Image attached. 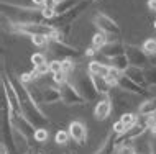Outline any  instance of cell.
<instances>
[{
  "instance_id": "obj_10",
  "label": "cell",
  "mask_w": 156,
  "mask_h": 154,
  "mask_svg": "<svg viewBox=\"0 0 156 154\" xmlns=\"http://www.w3.org/2000/svg\"><path fill=\"white\" fill-rule=\"evenodd\" d=\"M112 100L108 98V95H104V97H100L99 100L95 103V108H94V116L99 121H104V120H107L108 116L112 113Z\"/></svg>"
},
{
  "instance_id": "obj_21",
  "label": "cell",
  "mask_w": 156,
  "mask_h": 154,
  "mask_svg": "<svg viewBox=\"0 0 156 154\" xmlns=\"http://www.w3.org/2000/svg\"><path fill=\"white\" fill-rule=\"evenodd\" d=\"M110 66L122 70V72H125V70L130 67V61H128V57H126V54H122V56H119V57L110 59Z\"/></svg>"
},
{
  "instance_id": "obj_35",
  "label": "cell",
  "mask_w": 156,
  "mask_h": 154,
  "mask_svg": "<svg viewBox=\"0 0 156 154\" xmlns=\"http://www.w3.org/2000/svg\"><path fill=\"white\" fill-rule=\"evenodd\" d=\"M58 3H59V0H44L43 8H51V10H56Z\"/></svg>"
},
{
  "instance_id": "obj_37",
  "label": "cell",
  "mask_w": 156,
  "mask_h": 154,
  "mask_svg": "<svg viewBox=\"0 0 156 154\" xmlns=\"http://www.w3.org/2000/svg\"><path fill=\"white\" fill-rule=\"evenodd\" d=\"M33 5H35V8H43L44 5V0H31Z\"/></svg>"
},
{
  "instance_id": "obj_30",
  "label": "cell",
  "mask_w": 156,
  "mask_h": 154,
  "mask_svg": "<svg viewBox=\"0 0 156 154\" xmlns=\"http://www.w3.org/2000/svg\"><path fill=\"white\" fill-rule=\"evenodd\" d=\"M31 64L38 67V66H43V64H48V59H46V56L43 53H35L31 56Z\"/></svg>"
},
{
  "instance_id": "obj_36",
  "label": "cell",
  "mask_w": 156,
  "mask_h": 154,
  "mask_svg": "<svg viewBox=\"0 0 156 154\" xmlns=\"http://www.w3.org/2000/svg\"><path fill=\"white\" fill-rule=\"evenodd\" d=\"M95 53H97V49H94V48L90 46V48L86 49V53H84V54H86L87 57H92V56H95Z\"/></svg>"
},
{
  "instance_id": "obj_29",
  "label": "cell",
  "mask_w": 156,
  "mask_h": 154,
  "mask_svg": "<svg viewBox=\"0 0 156 154\" xmlns=\"http://www.w3.org/2000/svg\"><path fill=\"white\" fill-rule=\"evenodd\" d=\"M76 67H77V64L74 62V59H62V72H66L67 76H71Z\"/></svg>"
},
{
  "instance_id": "obj_2",
  "label": "cell",
  "mask_w": 156,
  "mask_h": 154,
  "mask_svg": "<svg viewBox=\"0 0 156 154\" xmlns=\"http://www.w3.org/2000/svg\"><path fill=\"white\" fill-rule=\"evenodd\" d=\"M69 80L74 84V87L79 90V94L86 98L87 102H94V100H99L100 98V94L97 92L95 89V84H94V79L89 74L87 67H76V70L71 74Z\"/></svg>"
},
{
  "instance_id": "obj_16",
  "label": "cell",
  "mask_w": 156,
  "mask_h": 154,
  "mask_svg": "<svg viewBox=\"0 0 156 154\" xmlns=\"http://www.w3.org/2000/svg\"><path fill=\"white\" fill-rule=\"evenodd\" d=\"M115 139H117V133L110 131V133H108V136L105 138L104 144L100 146V149H99V151H97L95 154H117Z\"/></svg>"
},
{
  "instance_id": "obj_4",
  "label": "cell",
  "mask_w": 156,
  "mask_h": 154,
  "mask_svg": "<svg viewBox=\"0 0 156 154\" xmlns=\"http://www.w3.org/2000/svg\"><path fill=\"white\" fill-rule=\"evenodd\" d=\"M59 92H61V100L64 105H84L87 100L79 94V90L74 87V84L71 80L64 82L59 85Z\"/></svg>"
},
{
  "instance_id": "obj_28",
  "label": "cell",
  "mask_w": 156,
  "mask_h": 154,
  "mask_svg": "<svg viewBox=\"0 0 156 154\" xmlns=\"http://www.w3.org/2000/svg\"><path fill=\"white\" fill-rule=\"evenodd\" d=\"M145 77H146V84L156 87V67H146Z\"/></svg>"
},
{
  "instance_id": "obj_7",
  "label": "cell",
  "mask_w": 156,
  "mask_h": 154,
  "mask_svg": "<svg viewBox=\"0 0 156 154\" xmlns=\"http://www.w3.org/2000/svg\"><path fill=\"white\" fill-rule=\"evenodd\" d=\"M51 51L56 54L58 57L62 59H77V57L82 56V53L79 49H76L73 46H69L67 43H59V41H49V46H48Z\"/></svg>"
},
{
  "instance_id": "obj_15",
  "label": "cell",
  "mask_w": 156,
  "mask_h": 154,
  "mask_svg": "<svg viewBox=\"0 0 156 154\" xmlns=\"http://www.w3.org/2000/svg\"><path fill=\"white\" fill-rule=\"evenodd\" d=\"M87 70L90 76H100V77H107V74L110 72V64H104L99 61H90L87 64Z\"/></svg>"
},
{
  "instance_id": "obj_26",
  "label": "cell",
  "mask_w": 156,
  "mask_h": 154,
  "mask_svg": "<svg viewBox=\"0 0 156 154\" xmlns=\"http://www.w3.org/2000/svg\"><path fill=\"white\" fill-rule=\"evenodd\" d=\"M49 138V131H48V128L43 126V128H36V133H35V141L36 143H46Z\"/></svg>"
},
{
  "instance_id": "obj_14",
  "label": "cell",
  "mask_w": 156,
  "mask_h": 154,
  "mask_svg": "<svg viewBox=\"0 0 156 154\" xmlns=\"http://www.w3.org/2000/svg\"><path fill=\"white\" fill-rule=\"evenodd\" d=\"M125 76L130 77L133 82H136V84H140L143 87H146V77H145V69L141 67H136V66H130L128 69L125 70Z\"/></svg>"
},
{
  "instance_id": "obj_22",
  "label": "cell",
  "mask_w": 156,
  "mask_h": 154,
  "mask_svg": "<svg viewBox=\"0 0 156 154\" xmlns=\"http://www.w3.org/2000/svg\"><path fill=\"white\" fill-rule=\"evenodd\" d=\"M120 121L125 125L126 130H130V128H133L135 125H138V121H140V115H135V113H123L120 116Z\"/></svg>"
},
{
  "instance_id": "obj_27",
  "label": "cell",
  "mask_w": 156,
  "mask_h": 154,
  "mask_svg": "<svg viewBox=\"0 0 156 154\" xmlns=\"http://www.w3.org/2000/svg\"><path fill=\"white\" fill-rule=\"evenodd\" d=\"M49 39L48 36H43V35H36V36H31V43L35 44V46L38 48H46V46H49Z\"/></svg>"
},
{
  "instance_id": "obj_32",
  "label": "cell",
  "mask_w": 156,
  "mask_h": 154,
  "mask_svg": "<svg viewBox=\"0 0 156 154\" xmlns=\"http://www.w3.org/2000/svg\"><path fill=\"white\" fill-rule=\"evenodd\" d=\"M150 139H148V151L150 154H156V131H148Z\"/></svg>"
},
{
  "instance_id": "obj_13",
  "label": "cell",
  "mask_w": 156,
  "mask_h": 154,
  "mask_svg": "<svg viewBox=\"0 0 156 154\" xmlns=\"http://www.w3.org/2000/svg\"><path fill=\"white\" fill-rule=\"evenodd\" d=\"M41 94H43V103H46V105H53V103L62 102L59 87H48V85L41 87Z\"/></svg>"
},
{
  "instance_id": "obj_9",
  "label": "cell",
  "mask_w": 156,
  "mask_h": 154,
  "mask_svg": "<svg viewBox=\"0 0 156 154\" xmlns=\"http://www.w3.org/2000/svg\"><path fill=\"white\" fill-rule=\"evenodd\" d=\"M119 87L120 90H123V92L126 94H133V95H143V97H148L150 95V90H146V87H143L140 84H136V82H133L130 77H126L125 76V72H123V76H122V79L119 80Z\"/></svg>"
},
{
  "instance_id": "obj_11",
  "label": "cell",
  "mask_w": 156,
  "mask_h": 154,
  "mask_svg": "<svg viewBox=\"0 0 156 154\" xmlns=\"http://www.w3.org/2000/svg\"><path fill=\"white\" fill-rule=\"evenodd\" d=\"M67 131H69L71 139H73L74 143L81 144V146L86 144V141H87V126L82 121H73L69 125V128H67Z\"/></svg>"
},
{
  "instance_id": "obj_42",
  "label": "cell",
  "mask_w": 156,
  "mask_h": 154,
  "mask_svg": "<svg viewBox=\"0 0 156 154\" xmlns=\"http://www.w3.org/2000/svg\"><path fill=\"white\" fill-rule=\"evenodd\" d=\"M35 154H41V152H35Z\"/></svg>"
},
{
  "instance_id": "obj_20",
  "label": "cell",
  "mask_w": 156,
  "mask_h": 154,
  "mask_svg": "<svg viewBox=\"0 0 156 154\" xmlns=\"http://www.w3.org/2000/svg\"><path fill=\"white\" fill-rule=\"evenodd\" d=\"M82 0H59V3H58L56 7V15H64L67 13L69 10H73V8L77 5V3H81Z\"/></svg>"
},
{
  "instance_id": "obj_6",
  "label": "cell",
  "mask_w": 156,
  "mask_h": 154,
  "mask_svg": "<svg viewBox=\"0 0 156 154\" xmlns=\"http://www.w3.org/2000/svg\"><path fill=\"white\" fill-rule=\"evenodd\" d=\"M12 123H13L15 130H18L28 141H35L36 126L25 115H12Z\"/></svg>"
},
{
  "instance_id": "obj_12",
  "label": "cell",
  "mask_w": 156,
  "mask_h": 154,
  "mask_svg": "<svg viewBox=\"0 0 156 154\" xmlns=\"http://www.w3.org/2000/svg\"><path fill=\"white\" fill-rule=\"evenodd\" d=\"M125 51H126L125 44L120 43L119 39H115V41H110V43H108L100 53L110 61V59H113V57H119V56H122V54H125Z\"/></svg>"
},
{
  "instance_id": "obj_24",
  "label": "cell",
  "mask_w": 156,
  "mask_h": 154,
  "mask_svg": "<svg viewBox=\"0 0 156 154\" xmlns=\"http://www.w3.org/2000/svg\"><path fill=\"white\" fill-rule=\"evenodd\" d=\"M141 49L146 53V56H156V38H148L143 41Z\"/></svg>"
},
{
  "instance_id": "obj_8",
  "label": "cell",
  "mask_w": 156,
  "mask_h": 154,
  "mask_svg": "<svg viewBox=\"0 0 156 154\" xmlns=\"http://www.w3.org/2000/svg\"><path fill=\"white\" fill-rule=\"evenodd\" d=\"M125 54H126V57H128V61H130V66H136V67H141V69L148 67V56H146V53L143 51L141 48L126 44Z\"/></svg>"
},
{
  "instance_id": "obj_31",
  "label": "cell",
  "mask_w": 156,
  "mask_h": 154,
  "mask_svg": "<svg viewBox=\"0 0 156 154\" xmlns=\"http://www.w3.org/2000/svg\"><path fill=\"white\" fill-rule=\"evenodd\" d=\"M69 77H71V76H67V74H66V72H62V70H61V72L53 74V80H54V84H56L58 87H59L61 84H64V82L69 80Z\"/></svg>"
},
{
  "instance_id": "obj_41",
  "label": "cell",
  "mask_w": 156,
  "mask_h": 154,
  "mask_svg": "<svg viewBox=\"0 0 156 154\" xmlns=\"http://www.w3.org/2000/svg\"><path fill=\"white\" fill-rule=\"evenodd\" d=\"M25 154H31V152H25Z\"/></svg>"
},
{
  "instance_id": "obj_25",
  "label": "cell",
  "mask_w": 156,
  "mask_h": 154,
  "mask_svg": "<svg viewBox=\"0 0 156 154\" xmlns=\"http://www.w3.org/2000/svg\"><path fill=\"white\" fill-rule=\"evenodd\" d=\"M71 139V135L67 130H59L56 133V136H54V141H56V144H59V146H64V144L69 143Z\"/></svg>"
},
{
  "instance_id": "obj_23",
  "label": "cell",
  "mask_w": 156,
  "mask_h": 154,
  "mask_svg": "<svg viewBox=\"0 0 156 154\" xmlns=\"http://www.w3.org/2000/svg\"><path fill=\"white\" fill-rule=\"evenodd\" d=\"M122 76H123L122 70H119V69H115V67H112V66H110V72L107 74V77H105V79H107V82L112 87H117V85H119V80L122 79Z\"/></svg>"
},
{
  "instance_id": "obj_3",
  "label": "cell",
  "mask_w": 156,
  "mask_h": 154,
  "mask_svg": "<svg viewBox=\"0 0 156 154\" xmlns=\"http://www.w3.org/2000/svg\"><path fill=\"white\" fill-rule=\"evenodd\" d=\"M2 90H3V97L7 98L8 105H10V108H12V115H23L18 94H16V90H15L13 84H12L10 77H8L5 72L2 74Z\"/></svg>"
},
{
  "instance_id": "obj_33",
  "label": "cell",
  "mask_w": 156,
  "mask_h": 154,
  "mask_svg": "<svg viewBox=\"0 0 156 154\" xmlns=\"http://www.w3.org/2000/svg\"><path fill=\"white\" fill-rule=\"evenodd\" d=\"M62 70V61L61 59H54L49 62V72L51 74H56V72H61Z\"/></svg>"
},
{
  "instance_id": "obj_38",
  "label": "cell",
  "mask_w": 156,
  "mask_h": 154,
  "mask_svg": "<svg viewBox=\"0 0 156 154\" xmlns=\"http://www.w3.org/2000/svg\"><path fill=\"white\" fill-rule=\"evenodd\" d=\"M0 154H10V149L7 148V144H0Z\"/></svg>"
},
{
  "instance_id": "obj_5",
  "label": "cell",
  "mask_w": 156,
  "mask_h": 154,
  "mask_svg": "<svg viewBox=\"0 0 156 154\" xmlns=\"http://www.w3.org/2000/svg\"><path fill=\"white\" fill-rule=\"evenodd\" d=\"M94 25L99 28V31L105 33V35L112 36V38H119L120 36V26L113 18H110L105 13H97L94 16Z\"/></svg>"
},
{
  "instance_id": "obj_19",
  "label": "cell",
  "mask_w": 156,
  "mask_h": 154,
  "mask_svg": "<svg viewBox=\"0 0 156 154\" xmlns=\"http://www.w3.org/2000/svg\"><path fill=\"white\" fill-rule=\"evenodd\" d=\"M94 79V84H95V89L97 92L100 94V97H104V95H108L110 94V90H113V87L107 82V79L105 77H100V76H92Z\"/></svg>"
},
{
  "instance_id": "obj_17",
  "label": "cell",
  "mask_w": 156,
  "mask_h": 154,
  "mask_svg": "<svg viewBox=\"0 0 156 154\" xmlns=\"http://www.w3.org/2000/svg\"><path fill=\"white\" fill-rule=\"evenodd\" d=\"M138 115L140 116L156 115V97H148L146 100H143L138 107Z\"/></svg>"
},
{
  "instance_id": "obj_40",
  "label": "cell",
  "mask_w": 156,
  "mask_h": 154,
  "mask_svg": "<svg viewBox=\"0 0 156 154\" xmlns=\"http://www.w3.org/2000/svg\"><path fill=\"white\" fill-rule=\"evenodd\" d=\"M154 28H156V20H154Z\"/></svg>"
},
{
  "instance_id": "obj_39",
  "label": "cell",
  "mask_w": 156,
  "mask_h": 154,
  "mask_svg": "<svg viewBox=\"0 0 156 154\" xmlns=\"http://www.w3.org/2000/svg\"><path fill=\"white\" fill-rule=\"evenodd\" d=\"M148 8L156 13V0H148Z\"/></svg>"
},
{
  "instance_id": "obj_1",
  "label": "cell",
  "mask_w": 156,
  "mask_h": 154,
  "mask_svg": "<svg viewBox=\"0 0 156 154\" xmlns=\"http://www.w3.org/2000/svg\"><path fill=\"white\" fill-rule=\"evenodd\" d=\"M12 80V84H13L16 94H18V98H20V105H22V113L27 116L30 121L35 125L36 128H43L48 125V118H46V115L43 111L40 110V107L36 105L35 102H33V98L30 97V94H28V89L27 85L23 84L20 79H16L13 76H8Z\"/></svg>"
},
{
  "instance_id": "obj_18",
  "label": "cell",
  "mask_w": 156,
  "mask_h": 154,
  "mask_svg": "<svg viewBox=\"0 0 156 154\" xmlns=\"http://www.w3.org/2000/svg\"><path fill=\"white\" fill-rule=\"evenodd\" d=\"M110 41H112V38L108 35H105V33H102V31H97L95 35L92 36V48L97 49V51H102Z\"/></svg>"
},
{
  "instance_id": "obj_34",
  "label": "cell",
  "mask_w": 156,
  "mask_h": 154,
  "mask_svg": "<svg viewBox=\"0 0 156 154\" xmlns=\"http://www.w3.org/2000/svg\"><path fill=\"white\" fill-rule=\"evenodd\" d=\"M112 131H113V133H117V135H122V133H125V131H126V128H125V125H123V123H122L120 120H119V121H115V123H113Z\"/></svg>"
}]
</instances>
